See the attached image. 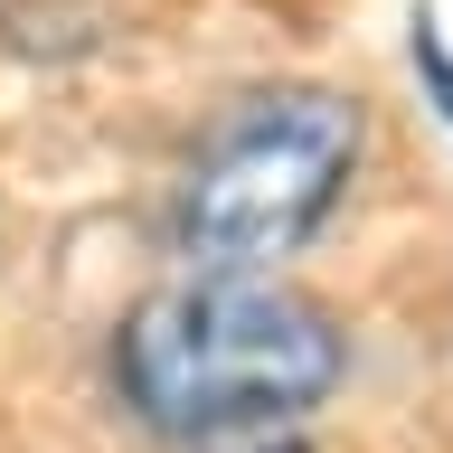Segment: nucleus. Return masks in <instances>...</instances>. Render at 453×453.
<instances>
[{
  "mask_svg": "<svg viewBox=\"0 0 453 453\" xmlns=\"http://www.w3.org/2000/svg\"><path fill=\"white\" fill-rule=\"evenodd\" d=\"M104 378L161 444H246L331 406L349 378V331L331 303L274 274H180L113 321Z\"/></svg>",
  "mask_w": 453,
  "mask_h": 453,
  "instance_id": "1",
  "label": "nucleus"
},
{
  "mask_svg": "<svg viewBox=\"0 0 453 453\" xmlns=\"http://www.w3.org/2000/svg\"><path fill=\"white\" fill-rule=\"evenodd\" d=\"M368 113L340 85L274 76L198 123L170 180V246L189 274H274L340 218Z\"/></svg>",
  "mask_w": 453,
  "mask_h": 453,
  "instance_id": "2",
  "label": "nucleus"
},
{
  "mask_svg": "<svg viewBox=\"0 0 453 453\" xmlns=\"http://www.w3.org/2000/svg\"><path fill=\"white\" fill-rule=\"evenodd\" d=\"M406 57H416V85L434 95V113L453 123V48H444V28H434V10H416V28H406Z\"/></svg>",
  "mask_w": 453,
  "mask_h": 453,
  "instance_id": "3",
  "label": "nucleus"
},
{
  "mask_svg": "<svg viewBox=\"0 0 453 453\" xmlns=\"http://www.w3.org/2000/svg\"><path fill=\"white\" fill-rule=\"evenodd\" d=\"M226 453H311L303 434H246V444H226Z\"/></svg>",
  "mask_w": 453,
  "mask_h": 453,
  "instance_id": "4",
  "label": "nucleus"
}]
</instances>
